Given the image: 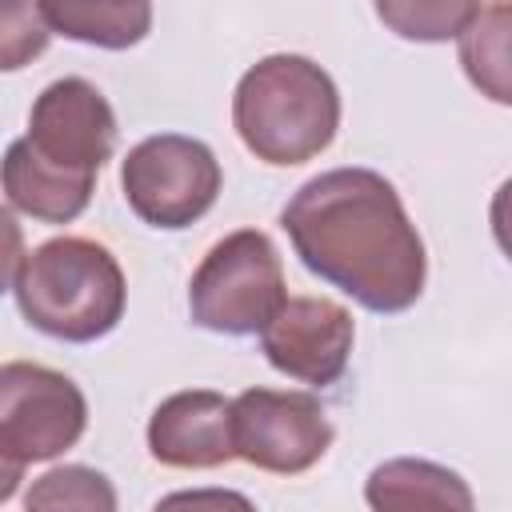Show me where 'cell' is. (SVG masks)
<instances>
[{
	"label": "cell",
	"mask_w": 512,
	"mask_h": 512,
	"mask_svg": "<svg viewBox=\"0 0 512 512\" xmlns=\"http://www.w3.org/2000/svg\"><path fill=\"white\" fill-rule=\"evenodd\" d=\"M280 228L312 276L368 312H408L428 284L424 240L376 168L348 164L304 180L280 208Z\"/></svg>",
	"instance_id": "1"
},
{
	"label": "cell",
	"mask_w": 512,
	"mask_h": 512,
	"mask_svg": "<svg viewBox=\"0 0 512 512\" xmlns=\"http://www.w3.org/2000/svg\"><path fill=\"white\" fill-rule=\"evenodd\" d=\"M116 152V112L84 76H60L32 100L28 132L4 152V200L40 224H72Z\"/></svg>",
	"instance_id": "2"
},
{
	"label": "cell",
	"mask_w": 512,
	"mask_h": 512,
	"mask_svg": "<svg viewBox=\"0 0 512 512\" xmlns=\"http://www.w3.org/2000/svg\"><path fill=\"white\" fill-rule=\"evenodd\" d=\"M232 128L240 144L272 168L308 164L336 140L340 88L312 56L272 52L236 80Z\"/></svg>",
	"instance_id": "3"
},
{
	"label": "cell",
	"mask_w": 512,
	"mask_h": 512,
	"mask_svg": "<svg viewBox=\"0 0 512 512\" xmlns=\"http://www.w3.org/2000/svg\"><path fill=\"white\" fill-rule=\"evenodd\" d=\"M20 316L64 344H92L124 320L128 284L108 244L88 236H52L20 256L8 276Z\"/></svg>",
	"instance_id": "4"
},
{
	"label": "cell",
	"mask_w": 512,
	"mask_h": 512,
	"mask_svg": "<svg viewBox=\"0 0 512 512\" xmlns=\"http://www.w3.org/2000/svg\"><path fill=\"white\" fill-rule=\"evenodd\" d=\"M88 428L80 384L36 360L0 368V500H12L28 464H44L76 448Z\"/></svg>",
	"instance_id": "5"
},
{
	"label": "cell",
	"mask_w": 512,
	"mask_h": 512,
	"mask_svg": "<svg viewBox=\"0 0 512 512\" xmlns=\"http://www.w3.org/2000/svg\"><path fill=\"white\" fill-rule=\"evenodd\" d=\"M288 300L284 264L268 232L236 228L216 240L188 280L192 324L216 336H256Z\"/></svg>",
	"instance_id": "6"
},
{
	"label": "cell",
	"mask_w": 512,
	"mask_h": 512,
	"mask_svg": "<svg viewBox=\"0 0 512 512\" xmlns=\"http://www.w3.org/2000/svg\"><path fill=\"white\" fill-rule=\"evenodd\" d=\"M224 184L216 152L180 132L144 136L120 164V188L128 208L160 232L192 228L216 204Z\"/></svg>",
	"instance_id": "7"
},
{
	"label": "cell",
	"mask_w": 512,
	"mask_h": 512,
	"mask_svg": "<svg viewBox=\"0 0 512 512\" xmlns=\"http://www.w3.org/2000/svg\"><path fill=\"white\" fill-rule=\"evenodd\" d=\"M236 456L272 476H300L320 464L336 440L324 404L312 392L244 388L232 400Z\"/></svg>",
	"instance_id": "8"
},
{
	"label": "cell",
	"mask_w": 512,
	"mask_h": 512,
	"mask_svg": "<svg viewBox=\"0 0 512 512\" xmlns=\"http://www.w3.org/2000/svg\"><path fill=\"white\" fill-rule=\"evenodd\" d=\"M352 312L328 296H288L260 332L264 360L308 388H332L352 360Z\"/></svg>",
	"instance_id": "9"
},
{
	"label": "cell",
	"mask_w": 512,
	"mask_h": 512,
	"mask_svg": "<svg viewBox=\"0 0 512 512\" xmlns=\"http://www.w3.org/2000/svg\"><path fill=\"white\" fill-rule=\"evenodd\" d=\"M148 456L164 468H184V472L224 468L240 460L232 400L212 388L172 392L148 416Z\"/></svg>",
	"instance_id": "10"
},
{
	"label": "cell",
	"mask_w": 512,
	"mask_h": 512,
	"mask_svg": "<svg viewBox=\"0 0 512 512\" xmlns=\"http://www.w3.org/2000/svg\"><path fill=\"white\" fill-rule=\"evenodd\" d=\"M364 500L376 512L388 508H460L468 512L476 504L468 480L436 460H416V456H396L384 460L368 472L364 480Z\"/></svg>",
	"instance_id": "11"
},
{
	"label": "cell",
	"mask_w": 512,
	"mask_h": 512,
	"mask_svg": "<svg viewBox=\"0 0 512 512\" xmlns=\"http://www.w3.org/2000/svg\"><path fill=\"white\" fill-rule=\"evenodd\" d=\"M48 32L104 52L136 48L152 32V0H40Z\"/></svg>",
	"instance_id": "12"
},
{
	"label": "cell",
	"mask_w": 512,
	"mask_h": 512,
	"mask_svg": "<svg viewBox=\"0 0 512 512\" xmlns=\"http://www.w3.org/2000/svg\"><path fill=\"white\" fill-rule=\"evenodd\" d=\"M456 56L468 84L484 100L512 108V0L484 4L476 20L460 32Z\"/></svg>",
	"instance_id": "13"
},
{
	"label": "cell",
	"mask_w": 512,
	"mask_h": 512,
	"mask_svg": "<svg viewBox=\"0 0 512 512\" xmlns=\"http://www.w3.org/2000/svg\"><path fill=\"white\" fill-rule=\"evenodd\" d=\"M376 20L412 44H444L460 40V32L484 8L480 0H372Z\"/></svg>",
	"instance_id": "14"
},
{
	"label": "cell",
	"mask_w": 512,
	"mask_h": 512,
	"mask_svg": "<svg viewBox=\"0 0 512 512\" xmlns=\"http://www.w3.org/2000/svg\"><path fill=\"white\" fill-rule=\"evenodd\" d=\"M28 508H84V512H116V488L104 472L84 464L48 468L24 496Z\"/></svg>",
	"instance_id": "15"
},
{
	"label": "cell",
	"mask_w": 512,
	"mask_h": 512,
	"mask_svg": "<svg viewBox=\"0 0 512 512\" xmlns=\"http://www.w3.org/2000/svg\"><path fill=\"white\" fill-rule=\"evenodd\" d=\"M48 24L40 0H0V68L16 72L48 48Z\"/></svg>",
	"instance_id": "16"
},
{
	"label": "cell",
	"mask_w": 512,
	"mask_h": 512,
	"mask_svg": "<svg viewBox=\"0 0 512 512\" xmlns=\"http://www.w3.org/2000/svg\"><path fill=\"white\" fill-rule=\"evenodd\" d=\"M488 224H492V240H496V248H500V252L508 256V264H512V176L492 192Z\"/></svg>",
	"instance_id": "17"
}]
</instances>
